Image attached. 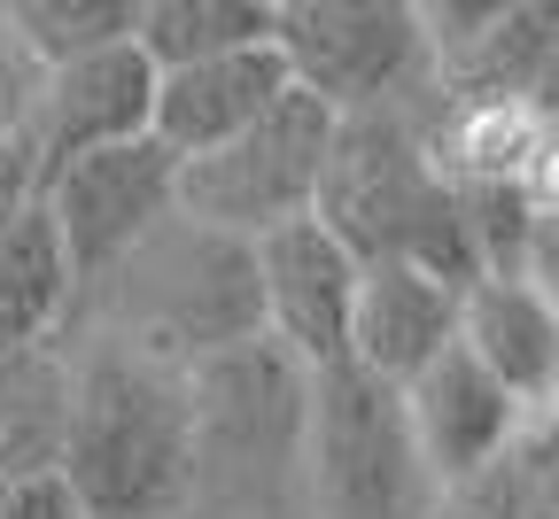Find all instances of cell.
Listing matches in <instances>:
<instances>
[{
  "mask_svg": "<svg viewBox=\"0 0 559 519\" xmlns=\"http://www.w3.org/2000/svg\"><path fill=\"white\" fill-rule=\"evenodd\" d=\"M551 109H559V32H551Z\"/></svg>",
  "mask_w": 559,
  "mask_h": 519,
  "instance_id": "cell-24",
  "label": "cell"
},
{
  "mask_svg": "<svg viewBox=\"0 0 559 519\" xmlns=\"http://www.w3.org/2000/svg\"><path fill=\"white\" fill-rule=\"evenodd\" d=\"M551 132H559V109H551Z\"/></svg>",
  "mask_w": 559,
  "mask_h": 519,
  "instance_id": "cell-25",
  "label": "cell"
},
{
  "mask_svg": "<svg viewBox=\"0 0 559 519\" xmlns=\"http://www.w3.org/2000/svg\"><path fill=\"white\" fill-rule=\"evenodd\" d=\"M311 217L358 256V271L366 264H412V271L443 279L451 294H466L481 279L474 249L459 233V194L436 171V147L396 109H366V117L334 124Z\"/></svg>",
  "mask_w": 559,
  "mask_h": 519,
  "instance_id": "cell-2",
  "label": "cell"
},
{
  "mask_svg": "<svg viewBox=\"0 0 559 519\" xmlns=\"http://www.w3.org/2000/svg\"><path fill=\"white\" fill-rule=\"evenodd\" d=\"M187 411H194V466L234 458V466H280L304 450V403L311 373L280 341H241L187 364Z\"/></svg>",
  "mask_w": 559,
  "mask_h": 519,
  "instance_id": "cell-8",
  "label": "cell"
},
{
  "mask_svg": "<svg viewBox=\"0 0 559 519\" xmlns=\"http://www.w3.org/2000/svg\"><path fill=\"white\" fill-rule=\"evenodd\" d=\"M70 396H79V364L55 341L0 349V481H32L62 466Z\"/></svg>",
  "mask_w": 559,
  "mask_h": 519,
  "instance_id": "cell-15",
  "label": "cell"
},
{
  "mask_svg": "<svg viewBox=\"0 0 559 519\" xmlns=\"http://www.w3.org/2000/svg\"><path fill=\"white\" fill-rule=\"evenodd\" d=\"M0 519H79L62 473H32V481H0Z\"/></svg>",
  "mask_w": 559,
  "mask_h": 519,
  "instance_id": "cell-21",
  "label": "cell"
},
{
  "mask_svg": "<svg viewBox=\"0 0 559 519\" xmlns=\"http://www.w3.org/2000/svg\"><path fill=\"white\" fill-rule=\"evenodd\" d=\"M459 341V294L412 264H366L349 303V364L404 388L419 364H436Z\"/></svg>",
  "mask_w": 559,
  "mask_h": 519,
  "instance_id": "cell-14",
  "label": "cell"
},
{
  "mask_svg": "<svg viewBox=\"0 0 559 519\" xmlns=\"http://www.w3.org/2000/svg\"><path fill=\"white\" fill-rule=\"evenodd\" d=\"M334 109L311 94H280L249 132H234L226 147L179 164V217L226 241H264L280 226L311 217L319 179H326V147H334Z\"/></svg>",
  "mask_w": 559,
  "mask_h": 519,
  "instance_id": "cell-5",
  "label": "cell"
},
{
  "mask_svg": "<svg viewBox=\"0 0 559 519\" xmlns=\"http://www.w3.org/2000/svg\"><path fill=\"white\" fill-rule=\"evenodd\" d=\"M117 271H124V311L148 334L140 357L171 364V373L264 334V294H257V249L249 241L164 217Z\"/></svg>",
  "mask_w": 559,
  "mask_h": 519,
  "instance_id": "cell-3",
  "label": "cell"
},
{
  "mask_svg": "<svg viewBox=\"0 0 559 519\" xmlns=\"http://www.w3.org/2000/svg\"><path fill=\"white\" fill-rule=\"evenodd\" d=\"M272 55L288 62L296 94L326 101L334 117H366L396 109L428 39L412 0H280Z\"/></svg>",
  "mask_w": 559,
  "mask_h": 519,
  "instance_id": "cell-6",
  "label": "cell"
},
{
  "mask_svg": "<svg viewBox=\"0 0 559 519\" xmlns=\"http://www.w3.org/2000/svg\"><path fill=\"white\" fill-rule=\"evenodd\" d=\"M62 488L79 519H164L194 488V411L187 381L140 349H102L79 364L62 442Z\"/></svg>",
  "mask_w": 559,
  "mask_h": 519,
  "instance_id": "cell-1",
  "label": "cell"
},
{
  "mask_svg": "<svg viewBox=\"0 0 559 519\" xmlns=\"http://www.w3.org/2000/svg\"><path fill=\"white\" fill-rule=\"evenodd\" d=\"M39 209H47V226L70 256V279L79 287L109 279L164 217H179V156L156 132L94 147V156L39 179Z\"/></svg>",
  "mask_w": 559,
  "mask_h": 519,
  "instance_id": "cell-7",
  "label": "cell"
},
{
  "mask_svg": "<svg viewBox=\"0 0 559 519\" xmlns=\"http://www.w3.org/2000/svg\"><path fill=\"white\" fill-rule=\"evenodd\" d=\"M521 519H559V419L544 426V458H536V481H528Z\"/></svg>",
  "mask_w": 559,
  "mask_h": 519,
  "instance_id": "cell-23",
  "label": "cell"
},
{
  "mask_svg": "<svg viewBox=\"0 0 559 519\" xmlns=\"http://www.w3.org/2000/svg\"><path fill=\"white\" fill-rule=\"evenodd\" d=\"M459 349L513 396V411L559 419V311L528 279H474L459 294Z\"/></svg>",
  "mask_w": 559,
  "mask_h": 519,
  "instance_id": "cell-12",
  "label": "cell"
},
{
  "mask_svg": "<svg viewBox=\"0 0 559 519\" xmlns=\"http://www.w3.org/2000/svg\"><path fill=\"white\" fill-rule=\"evenodd\" d=\"M272 24H280V0H140L132 47L148 55V70H179L210 55L272 47Z\"/></svg>",
  "mask_w": 559,
  "mask_h": 519,
  "instance_id": "cell-17",
  "label": "cell"
},
{
  "mask_svg": "<svg viewBox=\"0 0 559 519\" xmlns=\"http://www.w3.org/2000/svg\"><path fill=\"white\" fill-rule=\"evenodd\" d=\"M148 109H156V70L132 39L124 47H102L86 62H62V70H39V101L24 117V156L32 171H62L94 156V147H117V140H140L148 132Z\"/></svg>",
  "mask_w": 559,
  "mask_h": 519,
  "instance_id": "cell-10",
  "label": "cell"
},
{
  "mask_svg": "<svg viewBox=\"0 0 559 519\" xmlns=\"http://www.w3.org/2000/svg\"><path fill=\"white\" fill-rule=\"evenodd\" d=\"M396 396H404L412 450H419V466H428L436 488H459V481L489 473V466H498L513 442L528 434V419L513 411V396L489 381L459 341H451L436 364H419Z\"/></svg>",
  "mask_w": 559,
  "mask_h": 519,
  "instance_id": "cell-11",
  "label": "cell"
},
{
  "mask_svg": "<svg viewBox=\"0 0 559 519\" xmlns=\"http://www.w3.org/2000/svg\"><path fill=\"white\" fill-rule=\"evenodd\" d=\"M280 94H288V62H280L272 47L179 62V70H156L148 132L171 147L179 164H194V156H210V147H226L234 132H249Z\"/></svg>",
  "mask_w": 559,
  "mask_h": 519,
  "instance_id": "cell-13",
  "label": "cell"
},
{
  "mask_svg": "<svg viewBox=\"0 0 559 519\" xmlns=\"http://www.w3.org/2000/svg\"><path fill=\"white\" fill-rule=\"evenodd\" d=\"M79 303V279L70 256L47 226V209L24 202L9 226H0V349H32L62 326V311Z\"/></svg>",
  "mask_w": 559,
  "mask_h": 519,
  "instance_id": "cell-16",
  "label": "cell"
},
{
  "mask_svg": "<svg viewBox=\"0 0 559 519\" xmlns=\"http://www.w3.org/2000/svg\"><path fill=\"white\" fill-rule=\"evenodd\" d=\"M257 249V294H264V341H280L304 373L349 364V303H358V256L319 217H296Z\"/></svg>",
  "mask_w": 559,
  "mask_h": 519,
  "instance_id": "cell-9",
  "label": "cell"
},
{
  "mask_svg": "<svg viewBox=\"0 0 559 519\" xmlns=\"http://www.w3.org/2000/svg\"><path fill=\"white\" fill-rule=\"evenodd\" d=\"M32 101H39V62L24 55V39L9 32V16H0V147L24 140Z\"/></svg>",
  "mask_w": 559,
  "mask_h": 519,
  "instance_id": "cell-20",
  "label": "cell"
},
{
  "mask_svg": "<svg viewBox=\"0 0 559 519\" xmlns=\"http://www.w3.org/2000/svg\"><path fill=\"white\" fill-rule=\"evenodd\" d=\"M521 279L559 311V217H536L528 226V249H521Z\"/></svg>",
  "mask_w": 559,
  "mask_h": 519,
  "instance_id": "cell-22",
  "label": "cell"
},
{
  "mask_svg": "<svg viewBox=\"0 0 559 519\" xmlns=\"http://www.w3.org/2000/svg\"><path fill=\"white\" fill-rule=\"evenodd\" d=\"M304 458H311V496L319 519H428L436 481L412 450L404 396L358 364H326L311 373L304 403Z\"/></svg>",
  "mask_w": 559,
  "mask_h": 519,
  "instance_id": "cell-4",
  "label": "cell"
},
{
  "mask_svg": "<svg viewBox=\"0 0 559 519\" xmlns=\"http://www.w3.org/2000/svg\"><path fill=\"white\" fill-rule=\"evenodd\" d=\"M0 16L39 70H62L102 47H124L140 32V0H0Z\"/></svg>",
  "mask_w": 559,
  "mask_h": 519,
  "instance_id": "cell-18",
  "label": "cell"
},
{
  "mask_svg": "<svg viewBox=\"0 0 559 519\" xmlns=\"http://www.w3.org/2000/svg\"><path fill=\"white\" fill-rule=\"evenodd\" d=\"M544 426L551 419H536L513 450L489 466V473H474V481H459V488H443L436 496V511L428 519H521V504H528V481H536V458H544Z\"/></svg>",
  "mask_w": 559,
  "mask_h": 519,
  "instance_id": "cell-19",
  "label": "cell"
}]
</instances>
